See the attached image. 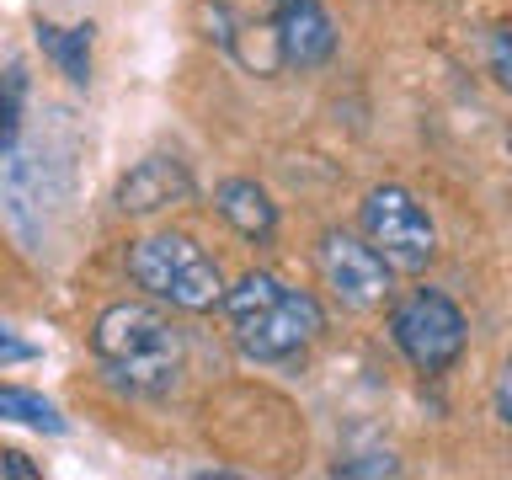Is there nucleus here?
<instances>
[{"label": "nucleus", "mask_w": 512, "mask_h": 480, "mask_svg": "<svg viewBox=\"0 0 512 480\" xmlns=\"http://www.w3.org/2000/svg\"><path fill=\"white\" fill-rule=\"evenodd\" d=\"M491 64H496V80H502V86H507V27H496L491 32Z\"/></svg>", "instance_id": "nucleus-17"}, {"label": "nucleus", "mask_w": 512, "mask_h": 480, "mask_svg": "<svg viewBox=\"0 0 512 480\" xmlns=\"http://www.w3.org/2000/svg\"><path fill=\"white\" fill-rule=\"evenodd\" d=\"M358 224H363V240L384 256L390 272H422L438 256V230H432L427 208L395 182L368 192L358 208Z\"/></svg>", "instance_id": "nucleus-6"}, {"label": "nucleus", "mask_w": 512, "mask_h": 480, "mask_svg": "<svg viewBox=\"0 0 512 480\" xmlns=\"http://www.w3.org/2000/svg\"><path fill=\"white\" fill-rule=\"evenodd\" d=\"M38 48L59 64L75 86L91 80V27H54V22H38Z\"/></svg>", "instance_id": "nucleus-11"}, {"label": "nucleus", "mask_w": 512, "mask_h": 480, "mask_svg": "<svg viewBox=\"0 0 512 480\" xmlns=\"http://www.w3.org/2000/svg\"><path fill=\"white\" fill-rule=\"evenodd\" d=\"M214 208H219V219L230 224L240 240H256V246H267V240L278 235V203L267 198V187L246 182V176H230V182H219Z\"/></svg>", "instance_id": "nucleus-10"}, {"label": "nucleus", "mask_w": 512, "mask_h": 480, "mask_svg": "<svg viewBox=\"0 0 512 480\" xmlns=\"http://www.w3.org/2000/svg\"><path fill=\"white\" fill-rule=\"evenodd\" d=\"M54 176V160H48V150H27L16 155L6 166V208H11V224L16 235L27 240L32 251H43V235H48V208H54V198L64 192V182L54 187L48 182Z\"/></svg>", "instance_id": "nucleus-8"}, {"label": "nucleus", "mask_w": 512, "mask_h": 480, "mask_svg": "<svg viewBox=\"0 0 512 480\" xmlns=\"http://www.w3.org/2000/svg\"><path fill=\"white\" fill-rule=\"evenodd\" d=\"M192 171L182 166L176 155H150V160H139L134 171L118 182V208L123 214H160V208H176V203H192Z\"/></svg>", "instance_id": "nucleus-9"}, {"label": "nucleus", "mask_w": 512, "mask_h": 480, "mask_svg": "<svg viewBox=\"0 0 512 480\" xmlns=\"http://www.w3.org/2000/svg\"><path fill=\"white\" fill-rule=\"evenodd\" d=\"M91 352L123 395H171L187 368V342L155 304H107L91 326Z\"/></svg>", "instance_id": "nucleus-2"}, {"label": "nucleus", "mask_w": 512, "mask_h": 480, "mask_svg": "<svg viewBox=\"0 0 512 480\" xmlns=\"http://www.w3.org/2000/svg\"><path fill=\"white\" fill-rule=\"evenodd\" d=\"M128 278H134L150 299L171 304V310L203 315L224 299L219 262L208 256L192 235H144L128 246Z\"/></svg>", "instance_id": "nucleus-4"}, {"label": "nucleus", "mask_w": 512, "mask_h": 480, "mask_svg": "<svg viewBox=\"0 0 512 480\" xmlns=\"http://www.w3.org/2000/svg\"><path fill=\"white\" fill-rule=\"evenodd\" d=\"M32 358H38V347H32L27 336H16V331L0 326V363H32Z\"/></svg>", "instance_id": "nucleus-15"}, {"label": "nucleus", "mask_w": 512, "mask_h": 480, "mask_svg": "<svg viewBox=\"0 0 512 480\" xmlns=\"http://www.w3.org/2000/svg\"><path fill=\"white\" fill-rule=\"evenodd\" d=\"M22 118H27V70L22 64H6V70H0V155L16 150Z\"/></svg>", "instance_id": "nucleus-13"}, {"label": "nucleus", "mask_w": 512, "mask_h": 480, "mask_svg": "<svg viewBox=\"0 0 512 480\" xmlns=\"http://www.w3.org/2000/svg\"><path fill=\"white\" fill-rule=\"evenodd\" d=\"M0 480H38V464L16 448H0Z\"/></svg>", "instance_id": "nucleus-16"}, {"label": "nucleus", "mask_w": 512, "mask_h": 480, "mask_svg": "<svg viewBox=\"0 0 512 480\" xmlns=\"http://www.w3.org/2000/svg\"><path fill=\"white\" fill-rule=\"evenodd\" d=\"M0 416L32 432H64V416L54 400H43L38 390H22V384H0Z\"/></svg>", "instance_id": "nucleus-12"}, {"label": "nucleus", "mask_w": 512, "mask_h": 480, "mask_svg": "<svg viewBox=\"0 0 512 480\" xmlns=\"http://www.w3.org/2000/svg\"><path fill=\"white\" fill-rule=\"evenodd\" d=\"M390 342L400 347L416 374H443L464 352V315L459 304L438 288H411L390 310Z\"/></svg>", "instance_id": "nucleus-5"}, {"label": "nucleus", "mask_w": 512, "mask_h": 480, "mask_svg": "<svg viewBox=\"0 0 512 480\" xmlns=\"http://www.w3.org/2000/svg\"><path fill=\"white\" fill-rule=\"evenodd\" d=\"M198 27L256 80L320 70L336 54V27L320 0H198Z\"/></svg>", "instance_id": "nucleus-1"}, {"label": "nucleus", "mask_w": 512, "mask_h": 480, "mask_svg": "<svg viewBox=\"0 0 512 480\" xmlns=\"http://www.w3.org/2000/svg\"><path fill=\"white\" fill-rule=\"evenodd\" d=\"M224 315H230L235 347L256 363H288L326 331V310L315 294L288 288L278 272H246L235 288H224Z\"/></svg>", "instance_id": "nucleus-3"}, {"label": "nucleus", "mask_w": 512, "mask_h": 480, "mask_svg": "<svg viewBox=\"0 0 512 480\" xmlns=\"http://www.w3.org/2000/svg\"><path fill=\"white\" fill-rule=\"evenodd\" d=\"M315 267H320V283L331 288V299L342 310H374V304L390 299V267H384V256L347 230L320 235Z\"/></svg>", "instance_id": "nucleus-7"}, {"label": "nucleus", "mask_w": 512, "mask_h": 480, "mask_svg": "<svg viewBox=\"0 0 512 480\" xmlns=\"http://www.w3.org/2000/svg\"><path fill=\"white\" fill-rule=\"evenodd\" d=\"M400 464L390 454H363V459H336L331 475H395Z\"/></svg>", "instance_id": "nucleus-14"}]
</instances>
